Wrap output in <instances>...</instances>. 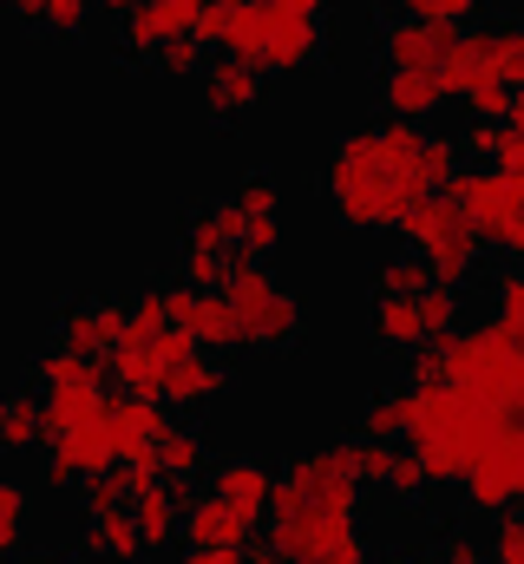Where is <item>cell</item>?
Here are the masks:
<instances>
[{
  "mask_svg": "<svg viewBox=\"0 0 524 564\" xmlns=\"http://www.w3.org/2000/svg\"><path fill=\"white\" fill-rule=\"evenodd\" d=\"M459 164H466L459 139L426 132V119H381V126H354L335 139L321 164V197L341 230L387 237L406 224L413 204H426L433 191L459 177Z\"/></svg>",
  "mask_w": 524,
  "mask_h": 564,
  "instance_id": "6da1fadb",
  "label": "cell"
},
{
  "mask_svg": "<svg viewBox=\"0 0 524 564\" xmlns=\"http://www.w3.org/2000/svg\"><path fill=\"white\" fill-rule=\"evenodd\" d=\"M269 552L288 558V564H368V539H361V473H354L348 446L295 453L275 473Z\"/></svg>",
  "mask_w": 524,
  "mask_h": 564,
  "instance_id": "7a4b0ae2",
  "label": "cell"
},
{
  "mask_svg": "<svg viewBox=\"0 0 524 564\" xmlns=\"http://www.w3.org/2000/svg\"><path fill=\"white\" fill-rule=\"evenodd\" d=\"M505 421L512 414H492L485 401L459 394L452 381H413L406 388V446L419 453L433 486H459L485 459V446L505 433Z\"/></svg>",
  "mask_w": 524,
  "mask_h": 564,
  "instance_id": "3957f363",
  "label": "cell"
},
{
  "mask_svg": "<svg viewBox=\"0 0 524 564\" xmlns=\"http://www.w3.org/2000/svg\"><path fill=\"white\" fill-rule=\"evenodd\" d=\"M413 381H452L459 394L485 401L492 414H518L524 408V348L485 315V322H459L452 335L413 348Z\"/></svg>",
  "mask_w": 524,
  "mask_h": 564,
  "instance_id": "277c9868",
  "label": "cell"
},
{
  "mask_svg": "<svg viewBox=\"0 0 524 564\" xmlns=\"http://www.w3.org/2000/svg\"><path fill=\"white\" fill-rule=\"evenodd\" d=\"M223 295H230V308H237V322H243V348H250V355H282V348L302 341V302L275 282L269 257H256V250L237 243V250H230Z\"/></svg>",
  "mask_w": 524,
  "mask_h": 564,
  "instance_id": "5b68a950",
  "label": "cell"
},
{
  "mask_svg": "<svg viewBox=\"0 0 524 564\" xmlns=\"http://www.w3.org/2000/svg\"><path fill=\"white\" fill-rule=\"evenodd\" d=\"M393 237H406V250H419V257L433 263V276L459 282V289L479 276V263H485V237H479L472 210H466L452 191H433L426 204H413Z\"/></svg>",
  "mask_w": 524,
  "mask_h": 564,
  "instance_id": "8992f818",
  "label": "cell"
},
{
  "mask_svg": "<svg viewBox=\"0 0 524 564\" xmlns=\"http://www.w3.org/2000/svg\"><path fill=\"white\" fill-rule=\"evenodd\" d=\"M446 191L472 210L485 250H499L505 263H524V177L499 171V164H459V177Z\"/></svg>",
  "mask_w": 524,
  "mask_h": 564,
  "instance_id": "52a82bcc",
  "label": "cell"
},
{
  "mask_svg": "<svg viewBox=\"0 0 524 564\" xmlns=\"http://www.w3.org/2000/svg\"><path fill=\"white\" fill-rule=\"evenodd\" d=\"M106 466H119V433H112V394L86 414V421L59 426V433H46V486H79V479H92V473H106Z\"/></svg>",
  "mask_w": 524,
  "mask_h": 564,
  "instance_id": "ba28073f",
  "label": "cell"
},
{
  "mask_svg": "<svg viewBox=\"0 0 524 564\" xmlns=\"http://www.w3.org/2000/svg\"><path fill=\"white\" fill-rule=\"evenodd\" d=\"M321 53H328V13L262 0V53H256L262 73H308Z\"/></svg>",
  "mask_w": 524,
  "mask_h": 564,
  "instance_id": "9c48e42d",
  "label": "cell"
},
{
  "mask_svg": "<svg viewBox=\"0 0 524 564\" xmlns=\"http://www.w3.org/2000/svg\"><path fill=\"white\" fill-rule=\"evenodd\" d=\"M164 308H171L177 328L197 335V348H210V355H237V348H243V322H237V308H230L223 289L177 282V289H164Z\"/></svg>",
  "mask_w": 524,
  "mask_h": 564,
  "instance_id": "30bf717a",
  "label": "cell"
},
{
  "mask_svg": "<svg viewBox=\"0 0 524 564\" xmlns=\"http://www.w3.org/2000/svg\"><path fill=\"white\" fill-rule=\"evenodd\" d=\"M459 46V26L452 20H419V13H400L381 26V66H446V53Z\"/></svg>",
  "mask_w": 524,
  "mask_h": 564,
  "instance_id": "8fae6325",
  "label": "cell"
},
{
  "mask_svg": "<svg viewBox=\"0 0 524 564\" xmlns=\"http://www.w3.org/2000/svg\"><path fill=\"white\" fill-rule=\"evenodd\" d=\"M223 388H230V368H223V355H210V348H190L184 361H171V375H164V408L171 414H204V408H217L223 401Z\"/></svg>",
  "mask_w": 524,
  "mask_h": 564,
  "instance_id": "7c38bea8",
  "label": "cell"
},
{
  "mask_svg": "<svg viewBox=\"0 0 524 564\" xmlns=\"http://www.w3.org/2000/svg\"><path fill=\"white\" fill-rule=\"evenodd\" d=\"M256 106H262V66H256V59L223 53V59H210V66H204V112H210L217 126L250 119Z\"/></svg>",
  "mask_w": 524,
  "mask_h": 564,
  "instance_id": "4fadbf2b",
  "label": "cell"
},
{
  "mask_svg": "<svg viewBox=\"0 0 524 564\" xmlns=\"http://www.w3.org/2000/svg\"><path fill=\"white\" fill-rule=\"evenodd\" d=\"M131 308L125 302H112V295H86V302H73L66 315H59V348H79V355H112L119 348V335H125Z\"/></svg>",
  "mask_w": 524,
  "mask_h": 564,
  "instance_id": "5bb4252c",
  "label": "cell"
},
{
  "mask_svg": "<svg viewBox=\"0 0 524 564\" xmlns=\"http://www.w3.org/2000/svg\"><path fill=\"white\" fill-rule=\"evenodd\" d=\"M256 532H262V519H250L243 506H230L217 486L190 492V506H184V545H250Z\"/></svg>",
  "mask_w": 524,
  "mask_h": 564,
  "instance_id": "9a60e30c",
  "label": "cell"
},
{
  "mask_svg": "<svg viewBox=\"0 0 524 564\" xmlns=\"http://www.w3.org/2000/svg\"><path fill=\"white\" fill-rule=\"evenodd\" d=\"M79 552L92 564H144V532H138V512L125 506H99V512H86V532H79Z\"/></svg>",
  "mask_w": 524,
  "mask_h": 564,
  "instance_id": "2e32d148",
  "label": "cell"
},
{
  "mask_svg": "<svg viewBox=\"0 0 524 564\" xmlns=\"http://www.w3.org/2000/svg\"><path fill=\"white\" fill-rule=\"evenodd\" d=\"M439 106H452L446 73H433V66H387L381 73V112L387 119H433Z\"/></svg>",
  "mask_w": 524,
  "mask_h": 564,
  "instance_id": "e0dca14e",
  "label": "cell"
},
{
  "mask_svg": "<svg viewBox=\"0 0 524 564\" xmlns=\"http://www.w3.org/2000/svg\"><path fill=\"white\" fill-rule=\"evenodd\" d=\"M184 506H190V486H184V479H157V486L131 492V512H138L144 552H171V545L184 539Z\"/></svg>",
  "mask_w": 524,
  "mask_h": 564,
  "instance_id": "ac0fdd59",
  "label": "cell"
},
{
  "mask_svg": "<svg viewBox=\"0 0 524 564\" xmlns=\"http://www.w3.org/2000/svg\"><path fill=\"white\" fill-rule=\"evenodd\" d=\"M237 210H243V250L275 257L282 250V191H275L269 171H250L237 184Z\"/></svg>",
  "mask_w": 524,
  "mask_h": 564,
  "instance_id": "d6986e66",
  "label": "cell"
},
{
  "mask_svg": "<svg viewBox=\"0 0 524 564\" xmlns=\"http://www.w3.org/2000/svg\"><path fill=\"white\" fill-rule=\"evenodd\" d=\"M210 486L230 499V506H243L250 519L269 525V499H275V473L262 466V459H223V466H210Z\"/></svg>",
  "mask_w": 524,
  "mask_h": 564,
  "instance_id": "ffe728a7",
  "label": "cell"
},
{
  "mask_svg": "<svg viewBox=\"0 0 524 564\" xmlns=\"http://www.w3.org/2000/svg\"><path fill=\"white\" fill-rule=\"evenodd\" d=\"M46 446V401L40 388H7L0 394V453H33Z\"/></svg>",
  "mask_w": 524,
  "mask_h": 564,
  "instance_id": "44dd1931",
  "label": "cell"
},
{
  "mask_svg": "<svg viewBox=\"0 0 524 564\" xmlns=\"http://www.w3.org/2000/svg\"><path fill=\"white\" fill-rule=\"evenodd\" d=\"M177 33H190V20H184V13H171L164 0H144V7H131V13H125L119 46H125L131 59H157V46H164V40H177Z\"/></svg>",
  "mask_w": 524,
  "mask_h": 564,
  "instance_id": "7402d4cb",
  "label": "cell"
},
{
  "mask_svg": "<svg viewBox=\"0 0 524 564\" xmlns=\"http://www.w3.org/2000/svg\"><path fill=\"white\" fill-rule=\"evenodd\" d=\"M374 341L393 355H413L426 348V315H419V295H374Z\"/></svg>",
  "mask_w": 524,
  "mask_h": 564,
  "instance_id": "603a6c76",
  "label": "cell"
},
{
  "mask_svg": "<svg viewBox=\"0 0 524 564\" xmlns=\"http://www.w3.org/2000/svg\"><path fill=\"white\" fill-rule=\"evenodd\" d=\"M157 459H164V479H184V486H197L204 473H210V446H204V433L197 426H177L157 440Z\"/></svg>",
  "mask_w": 524,
  "mask_h": 564,
  "instance_id": "cb8c5ba5",
  "label": "cell"
},
{
  "mask_svg": "<svg viewBox=\"0 0 524 564\" xmlns=\"http://www.w3.org/2000/svg\"><path fill=\"white\" fill-rule=\"evenodd\" d=\"M184 243H210V250H237V243H243V210H237V197H223V204H204V210L190 217V230H184Z\"/></svg>",
  "mask_w": 524,
  "mask_h": 564,
  "instance_id": "d4e9b609",
  "label": "cell"
},
{
  "mask_svg": "<svg viewBox=\"0 0 524 564\" xmlns=\"http://www.w3.org/2000/svg\"><path fill=\"white\" fill-rule=\"evenodd\" d=\"M433 276V263L419 257V250H400V257H387V263H374V295H419Z\"/></svg>",
  "mask_w": 524,
  "mask_h": 564,
  "instance_id": "484cf974",
  "label": "cell"
},
{
  "mask_svg": "<svg viewBox=\"0 0 524 564\" xmlns=\"http://www.w3.org/2000/svg\"><path fill=\"white\" fill-rule=\"evenodd\" d=\"M492 322L524 348V263H505V270L492 276Z\"/></svg>",
  "mask_w": 524,
  "mask_h": 564,
  "instance_id": "4316f807",
  "label": "cell"
},
{
  "mask_svg": "<svg viewBox=\"0 0 524 564\" xmlns=\"http://www.w3.org/2000/svg\"><path fill=\"white\" fill-rule=\"evenodd\" d=\"M354 433H368V440H406V388H387V394H374Z\"/></svg>",
  "mask_w": 524,
  "mask_h": 564,
  "instance_id": "83f0119b",
  "label": "cell"
},
{
  "mask_svg": "<svg viewBox=\"0 0 524 564\" xmlns=\"http://www.w3.org/2000/svg\"><path fill=\"white\" fill-rule=\"evenodd\" d=\"M223 276H230V250H210V243H184L177 282H197V289H223Z\"/></svg>",
  "mask_w": 524,
  "mask_h": 564,
  "instance_id": "f1b7e54d",
  "label": "cell"
},
{
  "mask_svg": "<svg viewBox=\"0 0 524 564\" xmlns=\"http://www.w3.org/2000/svg\"><path fill=\"white\" fill-rule=\"evenodd\" d=\"M381 492H393L400 506H413V499H426L433 492V479H426V466H419V453L413 446H400V459H393V473H387V486Z\"/></svg>",
  "mask_w": 524,
  "mask_h": 564,
  "instance_id": "f546056e",
  "label": "cell"
},
{
  "mask_svg": "<svg viewBox=\"0 0 524 564\" xmlns=\"http://www.w3.org/2000/svg\"><path fill=\"white\" fill-rule=\"evenodd\" d=\"M204 53H210V46H204L197 33H177V40H164V46H157V59H151V66H157V73H171V79H184V73H204Z\"/></svg>",
  "mask_w": 524,
  "mask_h": 564,
  "instance_id": "4dcf8cb0",
  "label": "cell"
},
{
  "mask_svg": "<svg viewBox=\"0 0 524 564\" xmlns=\"http://www.w3.org/2000/svg\"><path fill=\"white\" fill-rule=\"evenodd\" d=\"M26 539V486L0 473V552H13Z\"/></svg>",
  "mask_w": 524,
  "mask_h": 564,
  "instance_id": "1f68e13d",
  "label": "cell"
},
{
  "mask_svg": "<svg viewBox=\"0 0 524 564\" xmlns=\"http://www.w3.org/2000/svg\"><path fill=\"white\" fill-rule=\"evenodd\" d=\"M485 552H492V564H524V512H518V506L492 519V539H485Z\"/></svg>",
  "mask_w": 524,
  "mask_h": 564,
  "instance_id": "d6a6232c",
  "label": "cell"
},
{
  "mask_svg": "<svg viewBox=\"0 0 524 564\" xmlns=\"http://www.w3.org/2000/svg\"><path fill=\"white\" fill-rule=\"evenodd\" d=\"M86 13H92V0H46L40 26L59 33V40H73V33H86Z\"/></svg>",
  "mask_w": 524,
  "mask_h": 564,
  "instance_id": "836d02e7",
  "label": "cell"
},
{
  "mask_svg": "<svg viewBox=\"0 0 524 564\" xmlns=\"http://www.w3.org/2000/svg\"><path fill=\"white\" fill-rule=\"evenodd\" d=\"M400 13H419V20H472L479 13V0H400Z\"/></svg>",
  "mask_w": 524,
  "mask_h": 564,
  "instance_id": "e575fe53",
  "label": "cell"
},
{
  "mask_svg": "<svg viewBox=\"0 0 524 564\" xmlns=\"http://www.w3.org/2000/svg\"><path fill=\"white\" fill-rule=\"evenodd\" d=\"M499 139H505V132H499V119H472V126L459 132V151H466V158H492Z\"/></svg>",
  "mask_w": 524,
  "mask_h": 564,
  "instance_id": "d590c367",
  "label": "cell"
},
{
  "mask_svg": "<svg viewBox=\"0 0 524 564\" xmlns=\"http://www.w3.org/2000/svg\"><path fill=\"white\" fill-rule=\"evenodd\" d=\"M177 564H256L243 545H184Z\"/></svg>",
  "mask_w": 524,
  "mask_h": 564,
  "instance_id": "8d00e7d4",
  "label": "cell"
},
{
  "mask_svg": "<svg viewBox=\"0 0 524 564\" xmlns=\"http://www.w3.org/2000/svg\"><path fill=\"white\" fill-rule=\"evenodd\" d=\"M0 7L20 13V20H33V26H40V13H46V0H0Z\"/></svg>",
  "mask_w": 524,
  "mask_h": 564,
  "instance_id": "74e56055",
  "label": "cell"
},
{
  "mask_svg": "<svg viewBox=\"0 0 524 564\" xmlns=\"http://www.w3.org/2000/svg\"><path fill=\"white\" fill-rule=\"evenodd\" d=\"M92 7H99V13H119V20H125L131 7H144V0H92Z\"/></svg>",
  "mask_w": 524,
  "mask_h": 564,
  "instance_id": "f35d334b",
  "label": "cell"
},
{
  "mask_svg": "<svg viewBox=\"0 0 524 564\" xmlns=\"http://www.w3.org/2000/svg\"><path fill=\"white\" fill-rule=\"evenodd\" d=\"M512 132H524V86L512 93Z\"/></svg>",
  "mask_w": 524,
  "mask_h": 564,
  "instance_id": "ab89813d",
  "label": "cell"
},
{
  "mask_svg": "<svg viewBox=\"0 0 524 564\" xmlns=\"http://www.w3.org/2000/svg\"><path fill=\"white\" fill-rule=\"evenodd\" d=\"M282 7H308V13H328V0H282Z\"/></svg>",
  "mask_w": 524,
  "mask_h": 564,
  "instance_id": "60d3db41",
  "label": "cell"
},
{
  "mask_svg": "<svg viewBox=\"0 0 524 564\" xmlns=\"http://www.w3.org/2000/svg\"><path fill=\"white\" fill-rule=\"evenodd\" d=\"M393 564H439V558H426V552H400Z\"/></svg>",
  "mask_w": 524,
  "mask_h": 564,
  "instance_id": "b9f144b4",
  "label": "cell"
},
{
  "mask_svg": "<svg viewBox=\"0 0 524 564\" xmlns=\"http://www.w3.org/2000/svg\"><path fill=\"white\" fill-rule=\"evenodd\" d=\"M256 564H288V558H275V552H269V545H262V558Z\"/></svg>",
  "mask_w": 524,
  "mask_h": 564,
  "instance_id": "7bdbcfd3",
  "label": "cell"
},
{
  "mask_svg": "<svg viewBox=\"0 0 524 564\" xmlns=\"http://www.w3.org/2000/svg\"><path fill=\"white\" fill-rule=\"evenodd\" d=\"M59 564H92V558H86V552H79V558H59Z\"/></svg>",
  "mask_w": 524,
  "mask_h": 564,
  "instance_id": "ee69618b",
  "label": "cell"
},
{
  "mask_svg": "<svg viewBox=\"0 0 524 564\" xmlns=\"http://www.w3.org/2000/svg\"><path fill=\"white\" fill-rule=\"evenodd\" d=\"M7 564H40V558H7Z\"/></svg>",
  "mask_w": 524,
  "mask_h": 564,
  "instance_id": "f6af8a7d",
  "label": "cell"
},
{
  "mask_svg": "<svg viewBox=\"0 0 524 564\" xmlns=\"http://www.w3.org/2000/svg\"><path fill=\"white\" fill-rule=\"evenodd\" d=\"M518 512H524V486H518Z\"/></svg>",
  "mask_w": 524,
  "mask_h": 564,
  "instance_id": "bcb514c9",
  "label": "cell"
}]
</instances>
